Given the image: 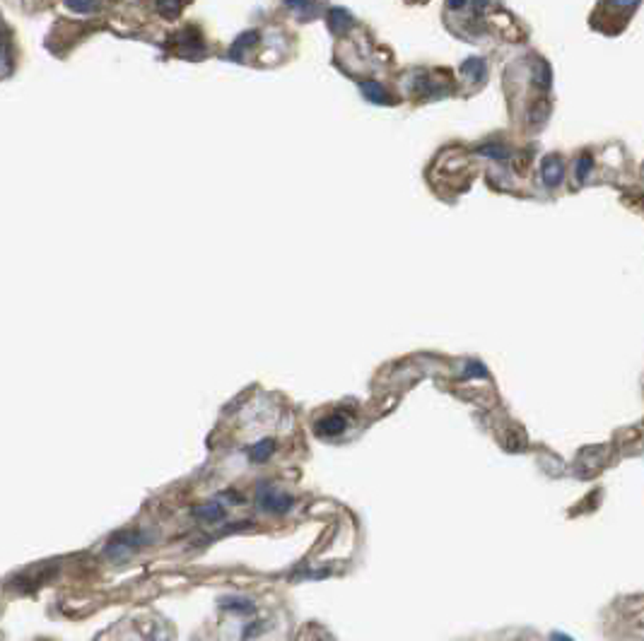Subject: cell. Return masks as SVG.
I'll return each instance as SVG.
<instances>
[{"label":"cell","mask_w":644,"mask_h":641,"mask_svg":"<svg viewBox=\"0 0 644 641\" xmlns=\"http://www.w3.org/2000/svg\"><path fill=\"white\" fill-rule=\"evenodd\" d=\"M68 5L78 10V13H90V10L95 8V3H92V0H68Z\"/></svg>","instance_id":"cell-4"},{"label":"cell","mask_w":644,"mask_h":641,"mask_svg":"<svg viewBox=\"0 0 644 641\" xmlns=\"http://www.w3.org/2000/svg\"><path fill=\"white\" fill-rule=\"evenodd\" d=\"M261 504H263L268 512H270V509H273V512H285V509H290L292 499L285 497V494H275V492L266 490L263 492V499H261Z\"/></svg>","instance_id":"cell-1"},{"label":"cell","mask_w":644,"mask_h":641,"mask_svg":"<svg viewBox=\"0 0 644 641\" xmlns=\"http://www.w3.org/2000/svg\"><path fill=\"white\" fill-rule=\"evenodd\" d=\"M591 169V160L589 157H582L580 160V169H577V178H584V174Z\"/></svg>","instance_id":"cell-5"},{"label":"cell","mask_w":644,"mask_h":641,"mask_svg":"<svg viewBox=\"0 0 644 641\" xmlns=\"http://www.w3.org/2000/svg\"><path fill=\"white\" fill-rule=\"evenodd\" d=\"M562 162L560 160H555V157H550V160H545V164H543V178H545V183L548 186H558V183L562 181Z\"/></svg>","instance_id":"cell-2"},{"label":"cell","mask_w":644,"mask_h":641,"mask_svg":"<svg viewBox=\"0 0 644 641\" xmlns=\"http://www.w3.org/2000/svg\"><path fill=\"white\" fill-rule=\"evenodd\" d=\"M343 429H345V420H343V417H336V415L329 417V420H324L319 425L321 434H341Z\"/></svg>","instance_id":"cell-3"}]
</instances>
